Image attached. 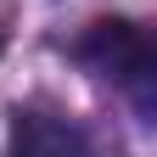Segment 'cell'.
I'll use <instances>...</instances> for the list:
<instances>
[{
  "mask_svg": "<svg viewBox=\"0 0 157 157\" xmlns=\"http://www.w3.org/2000/svg\"><path fill=\"white\" fill-rule=\"evenodd\" d=\"M0 45H6V34H0Z\"/></svg>",
  "mask_w": 157,
  "mask_h": 157,
  "instance_id": "cell-3",
  "label": "cell"
},
{
  "mask_svg": "<svg viewBox=\"0 0 157 157\" xmlns=\"http://www.w3.org/2000/svg\"><path fill=\"white\" fill-rule=\"evenodd\" d=\"M73 51H78V62H90L101 78H118V84H129V90H140L151 78V39H146V28L124 23V17L90 23Z\"/></svg>",
  "mask_w": 157,
  "mask_h": 157,
  "instance_id": "cell-1",
  "label": "cell"
},
{
  "mask_svg": "<svg viewBox=\"0 0 157 157\" xmlns=\"http://www.w3.org/2000/svg\"><path fill=\"white\" fill-rule=\"evenodd\" d=\"M6 157H90V151H84V140H78L73 124H62L51 112H17Z\"/></svg>",
  "mask_w": 157,
  "mask_h": 157,
  "instance_id": "cell-2",
  "label": "cell"
}]
</instances>
